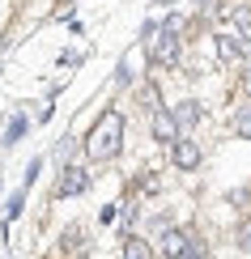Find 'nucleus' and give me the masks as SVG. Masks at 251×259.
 Masks as SVG:
<instances>
[{"label":"nucleus","mask_w":251,"mask_h":259,"mask_svg":"<svg viewBox=\"0 0 251 259\" xmlns=\"http://www.w3.org/2000/svg\"><path fill=\"white\" fill-rule=\"evenodd\" d=\"M140 98H145V111H158V90H149V85H145V90H140Z\"/></svg>","instance_id":"12"},{"label":"nucleus","mask_w":251,"mask_h":259,"mask_svg":"<svg viewBox=\"0 0 251 259\" xmlns=\"http://www.w3.org/2000/svg\"><path fill=\"white\" fill-rule=\"evenodd\" d=\"M174 119H179V127H196L200 123V102H179Z\"/></svg>","instance_id":"8"},{"label":"nucleus","mask_w":251,"mask_h":259,"mask_svg":"<svg viewBox=\"0 0 251 259\" xmlns=\"http://www.w3.org/2000/svg\"><path fill=\"white\" fill-rule=\"evenodd\" d=\"M85 187H90V175H85L81 166H64V175H60V196H81Z\"/></svg>","instance_id":"5"},{"label":"nucleus","mask_w":251,"mask_h":259,"mask_svg":"<svg viewBox=\"0 0 251 259\" xmlns=\"http://www.w3.org/2000/svg\"><path fill=\"white\" fill-rule=\"evenodd\" d=\"M149 60H154V64H174V60H179V38H174V26H166L154 42H149Z\"/></svg>","instance_id":"2"},{"label":"nucleus","mask_w":251,"mask_h":259,"mask_svg":"<svg viewBox=\"0 0 251 259\" xmlns=\"http://www.w3.org/2000/svg\"><path fill=\"white\" fill-rule=\"evenodd\" d=\"M174 166L179 170H196L200 166V145H196V140H174Z\"/></svg>","instance_id":"6"},{"label":"nucleus","mask_w":251,"mask_h":259,"mask_svg":"<svg viewBox=\"0 0 251 259\" xmlns=\"http://www.w3.org/2000/svg\"><path fill=\"white\" fill-rule=\"evenodd\" d=\"M119 145H124V115L119 111H102V119L94 123L90 140H85V153L94 161H111L119 153Z\"/></svg>","instance_id":"1"},{"label":"nucleus","mask_w":251,"mask_h":259,"mask_svg":"<svg viewBox=\"0 0 251 259\" xmlns=\"http://www.w3.org/2000/svg\"><path fill=\"white\" fill-rule=\"evenodd\" d=\"M21 132H26V119L17 115V119L9 123V136H5V145H17V136H21Z\"/></svg>","instance_id":"11"},{"label":"nucleus","mask_w":251,"mask_h":259,"mask_svg":"<svg viewBox=\"0 0 251 259\" xmlns=\"http://www.w3.org/2000/svg\"><path fill=\"white\" fill-rule=\"evenodd\" d=\"M243 90L251 94V56H247V72H243Z\"/></svg>","instance_id":"14"},{"label":"nucleus","mask_w":251,"mask_h":259,"mask_svg":"<svg viewBox=\"0 0 251 259\" xmlns=\"http://www.w3.org/2000/svg\"><path fill=\"white\" fill-rule=\"evenodd\" d=\"M234 132L238 136H251V106H243V111L234 115Z\"/></svg>","instance_id":"9"},{"label":"nucleus","mask_w":251,"mask_h":259,"mask_svg":"<svg viewBox=\"0 0 251 259\" xmlns=\"http://www.w3.org/2000/svg\"><path fill=\"white\" fill-rule=\"evenodd\" d=\"M238 246H243V251H251V225H243V234H238Z\"/></svg>","instance_id":"13"},{"label":"nucleus","mask_w":251,"mask_h":259,"mask_svg":"<svg viewBox=\"0 0 251 259\" xmlns=\"http://www.w3.org/2000/svg\"><path fill=\"white\" fill-rule=\"evenodd\" d=\"M154 136L162 140V145H174V140H179V119H174L170 111H154Z\"/></svg>","instance_id":"4"},{"label":"nucleus","mask_w":251,"mask_h":259,"mask_svg":"<svg viewBox=\"0 0 251 259\" xmlns=\"http://www.w3.org/2000/svg\"><path fill=\"white\" fill-rule=\"evenodd\" d=\"M217 51H222V60H247V42L238 34H217Z\"/></svg>","instance_id":"7"},{"label":"nucleus","mask_w":251,"mask_h":259,"mask_svg":"<svg viewBox=\"0 0 251 259\" xmlns=\"http://www.w3.org/2000/svg\"><path fill=\"white\" fill-rule=\"evenodd\" d=\"M162 251H166V255H204V246L192 242L188 234H179V230H166V234H162Z\"/></svg>","instance_id":"3"},{"label":"nucleus","mask_w":251,"mask_h":259,"mask_svg":"<svg viewBox=\"0 0 251 259\" xmlns=\"http://www.w3.org/2000/svg\"><path fill=\"white\" fill-rule=\"evenodd\" d=\"M124 255H128V259H132V255H136V259H145V255H149V246L140 242V238H128V246H124Z\"/></svg>","instance_id":"10"}]
</instances>
